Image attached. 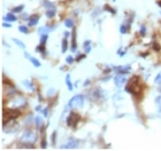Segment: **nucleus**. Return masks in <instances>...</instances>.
Masks as SVG:
<instances>
[{
	"mask_svg": "<svg viewBox=\"0 0 161 151\" xmlns=\"http://www.w3.org/2000/svg\"><path fill=\"white\" fill-rule=\"evenodd\" d=\"M84 102H85L84 95L78 94V95H75L74 97H72V99L69 100L68 105H69L70 109H79V108H82L84 105Z\"/></svg>",
	"mask_w": 161,
	"mask_h": 151,
	"instance_id": "1",
	"label": "nucleus"
},
{
	"mask_svg": "<svg viewBox=\"0 0 161 151\" xmlns=\"http://www.w3.org/2000/svg\"><path fill=\"white\" fill-rule=\"evenodd\" d=\"M36 140H37V134L33 130H28L21 135L22 143H35Z\"/></svg>",
	"mask_w": 161,
	"mask_h": 151,
	"instance_id": "2",
	"label": "nucleus"
},
{
	"mask_svg": "<svg viewBox=\"0 0 161 151\" xmlns=\"http://www.w3.org/2000/svg\"><path fill=\"white\" fill-rule=\"evenodd\" d=\"M79 119H81V117H79L77 113H74V112H72V113L69 115V117H68V119H67L68 126H70V127H72V126H76Z\"/></svg>",
	"mask_w": 161,
	"mask_h": 151,
	"instance_id": "3",
	"label": "nucleus"
},
{
	"mask_svg": "<svg viewBox=\"0 0 161 151\" xmlns=\"http://www.w3.org/2000/svg\"><path fill=\"white\" fill-rule=\"evenodd\" d=\"M125 81H127V78H125L124 74H121V73H119V74H116L114 77V84L116 87H122L123 85L125 84Z\"/></svg>",
	"mask_w": 161,
	"mask_h": 151,
	"instance_id": "4",
	"label": "nucleus"
},
{
	"mask_svg": "<svg viewBox=\"0 0 161 151\" xmlns=\"http://www.w3.org/2000/svg\"><path fill=\"white\" fill-rule=\"evenodd\" d=\"M78 143H79V141L76 140V139H74V137H70L69 140H68V142L65 144V146H62L61 148H63V149H75V148H77L78 146Z\"/></svg>",
	"mask_w": 161,
	"mask_h": 151,
	"instance_id": "5",
	"label": "nucleus"
},
{
	"mask_svg": "<svg viewBox=\"0 0 161 151\" xmlns=\"http://www.w3.org/2000/svg\"><path fill=\"white\" fill-rule=\"evenodd\" d=\"M115 71L121 74H125V73H129V71L131 70L130 65H117V67H113Z\"/></svg>",
	"mask_w": 161,
	"mask_h": 151,
	"instance_id": "6",
	"label": "nucleus"
},
{
	"mask_svg": "<svg viewBox=\"0 0 161 151\" xmlns=\"http://www.w3.org/2000/svg\"><path fill=\"white\" fill-rule=\"evenodd\" d=\"M38 22H39V16L38 15H33L30 17V20H29V23H28V25L29 26H35L38 24Z\"/></svg>",
	"mask_w": 161,
	"mask_h": 151,
	"instance_id": "7",
	"label": "nucleus"
},
{
	"mask_svg": "<svg viewBox=\"0 0 161 151\" xmlns=\"http://www.w3.org/2000/svg\"><path fill=\"white\" fill-rule=\"evenodd\" d=\"M4 20L7 22H15L16 20H17V17H16V15H14L13 13H7L5 15V17H4Z\"/></svg>",
	"mask_w": 161,
	"mask_h": 151,
	"instance_id": "8",
	"label": "nucleus"
},
{
	"mask_svg": "<svg viewBox=\"0 0 161 151\" xmlns=\"http://www.w3.org/2000/svg\"><path fill=\"white\" fill-rule=\"evenodd\" d=\"M51 29H52V28H48V26H42V28H39V29H38V33H39V34L42 36V34L48 33Z\"/></svg>",
	"mask_w": 161,
	"mask_h": 151,
	"instance_id": "9",
	"label": "nucleus"
},
{
	"mask_svg": "<svg viewBox=\"0 0 161 151\" xmlns=\"http://www.w3.org/2000/svg\"><path fill=\"white\" fill-rule=\"evenodd\" d=\"M66 84H67V86H68V89L72 92L74 89V86H73V84H72V81H70V74H69V73L66 76Z\"/></svg>",
	"mask_w": 161,
	"mask_h": 151,
	"instance_id": "10",
	"label": "nucleus"
},
{
	"mask_svg": "<svg viewBox=\"0 0 161 151\" xmlns=\"http://www.w3.org/2000/svg\"><path fill=\"white\" fill-rule=\"evenodd\" d=\"M12 40H13V41L15 42L16 45H17V46L20 47V48H22V49H26V45H24V42H22L21 40H20V39H16V38H13Z\"/></svg>",
	"mask_w": 161,
	"mask_h": 151,
	"instance_id": "11",
	"label": "nucleus"
},
{
	"mask_svg": "<svg viewBox=\"0 0 161 151\" xmlns=\"http://www.w3.org/2000/svg\"><path fill=\"white\" fill-rule=\"evenodd\" d=\"M67 47H68L67 38H65V39L62 40V44H61V52H62V53L67 52Z\"/></svg>",
	"mask_w": 161,
	"mask_h": 151,
	"instance_id": "12",
	"label": "nucleus"
},
{
	"mask_svg": "<svg viewBox=\"0 0 161 151\" xmlns=\"http://www.w3.org/2000/svg\"><path fill=\"white\" fill-rule=\"evenodd\" d=\"M65 25H66V28H68V29H72V28H74V21L72 18H67V20L65 21Z\"/></svg>",
	"mask_w": 161,
	"mask_h": 151,
	"instance_id": "13",
	"label": "nucleus"
},
{
	"mask_svg": "<svg viewBox=\"0 0 161 151\" xmlns=\"http://www.w3.org/2000/svg\"><path fill=\"white\" fill-rule=\"evenodd\" d=\"M156 108H158V111L161 112V95H159V96L156 97Z\"/></svg>",
	"mask_w": 161,
	"mask_h": 151,
	"instance_id": "14",
	"label": "nucleus"
},
{
	"mask_svg": "<svg viewBox=\"0 0 161 151\" xmlns=\"http://www.w3.org/2000/svg\"><path fill=\"white\" fill-rule=\"evenodd\" d=\"M30 62H31L32 65H33V67H36V68H39V67H40V62H39L37 58L32 57V56L30 57Z\"/></svg>",
	"mask_w": 161,
	"mask_h": 151,
	"instance_id": "15",
	"label": "nucleus"
},
{
	"mask_svg": "<svg viewBox=\"0 0 161 151\" xmlns=\"http://www.w3.org/2000/svg\"><path fill=\"white\" fill-rule=\"evenodd\" d=\"M19 31L22 32V33H24V34H28V33H29V29H28V26H26V25H20L19 26Z\"/></svg>",
	"mask_w": 161,
	"mask_h": 151,
	"instance_id": "16",
	"label": "nucleus"
},
{
	"mask_svg": "<svg viewBox=\"0 0 161 151\" xmlns=\"http://www.w3.org/2000/svg\"><path fill=\"white\" fill-rule=\"evenodd\" d=\"M42 121H43L42 117H39V116H37L36 118H35V124H36L37 128H39V127L42 126Z\"/></svg>",
	"mask_w": 161,
	"mask_h": 151,
	"instance_id": "17",
	"label": "nucleus"
},
{
	"mask_svg": "<svg viewBox=\"0 0 161 151\" xmlns=\"http://www.w3.org/2000/svg\"><path fill=\"white\" fill-rule=\"evenodd\" d=\"M54 15H55V11H54V9H48V11H46V16L48 18L54 17Z\"/></svg>",
	"mask_w": 161,
	"mask_h": 151,
	"instance_id": "18",
	"label": "nucleus"
},
{
	"mask_svg": "<svg viewBox=\"0 0 161 151\" xmlns=\"http://www.w3.org/2000/svg\"><path fill=\"white\" fill-rule=\"evenodd\" d=\"M154 84H156V85H161V72H159L156 76V78H154Z\"/></svg>",
	"mask_w": 161,
	"mask_h": 151,
	"instance_id": "19",
	"label": "nucleus"
},
{
	"mask_svg": "<svg viewBox=\"0 0 161 151\" xmlns=\"http://www.w3.org/2000/svg\"><path fill=\"white\" fill-rule=\"evenodd\" d=\"M47 38H48V34H47V33H45V34H42V36H40V44H42V45H45V42H46Z\"/></svg>",
	"mask_w": 161,
	"mask_h": 151,
	"instance_id": "20",
	"label": "nucleus"
},
{
	"mask_svg": "<svg viewBox=\"0 0 161 151\" xmlns=\"http://www.w3.org/2000/svg\"><path fill=\"white\" fill-rule=\"evenodd\" d=\"M74 61H75V58H74L72 55H69V56H67V57H66V63H67V64H69V65H70V64H73Z\"/></svg>",
	"mask_w": 161,
	"mask_h": 151,
	"instance_id": "21",
	"label": "nucleus"
},
{
	"mask_svg": "<svg viewBox=\"0 0 161 151\" xmlns=\"http://www.w3.org/2000/svg\"><path fill=\"white\" fill-rule=\"evenodd\" d=\"M22 84H23V85H26V86H28V87L31 89V90H33V89H35V88H33V85H32V84L30 83L29 80H24V81H23Z\"/></svg>",
	"mask_w": 161,
	"mask_h": 151,
	"instance_id": "22",
	"label": "nucleus"
},
{
	"mask_svg": "<svg viewBox=\"0 0 161 151\" xmlns=\"http://www.w3.org/2000/svg\"><path fill=\"white\" fill-rule=\"evenodd\" d=\"M23 8H24V5H20L19 7H15V8L13 9V11H14V13H20V11H23Z\"/></svg>",
	"mask_w": 161,
	"mask_h": 151,
	"instance_id": "23",
	"label": "nucleus"
},
{
	"mask_svg": "<svg viewBox=\"0 0 161 151\" xmlns=\"http://www.w3.org/2000/svg\"><path fill=\"white\" fill-rule=\"evenodd\" d=\"M139 33H140V36H142V37H145V34H146V28H145L144 25L140 26V31H139Z\"/></svg>",
	"mask_w": 161,
	"mask_h": 151,
	"instance_id": "24",
	"label": "nucleus"
},
{
	"mask_svg": "<svg viewBox=\"0 0 161 151\" xmlns=\"http://www.w3.org/2000/svg\"><path fill=\"white\" fill-rule=\"evenodd\" d=\"M117 54H119L120 56H124L125 54H127V52H125V49H123V48H120L119 51H117Z\"/></svg>",
	"mask_w": 161,
	"mask_h": 151,
	"instance_id": "25",
	"label": "nucleus"
},
{
	"mask_svg": "<svg viewBox=\"0 0 161 151\" xmlns=\"http://www.w3.org/2000/svg\"><path fill=\"white\" fill-rule=\"evenodd\" d=\"M44 51H45V48H44V45H42V44H40V46L36 47V52L42 53V52H44Z\"/></svg>",
	"mask_w": 161,
	"mask_h": 151,
	"instance_id": "26",
	"label": "nucleus"
},
{
	"mask_svg": "<svg viewBox=\"0 0 161 151\" xmlns=\"http://www.w3.org/2000/svg\"><path fill=\"white\" fill-rule=\"evenodd\" d=\"M52 143L53 144H55L57 143V132H53V134H52Z\"/></svg>",
	"mask_w": 161,
	"mask_h": 151,
	"instance_id": "27",
	"label": "nucleus"
},
{
	"mask_svg": "<svg viewBox=\"0 0 161 151\" xmlns=\"http://www.w3.org/2000/svg\"><path fill=\"white\" fill-rule=\"evenodd\" d=\"M120 32H121L122 34H125V33H127V26L121 25V28H120Z\"/></svg>",
	"mask_w": 161,
	"mask_h": 151,
	"instance_id": "28",
	"label": "nucleus"
},
{
	"mask_svg": "<svg viewBox=\"0 0 161 151\" xmlns=\"http://www.w3.org/2000/svg\"><path fill=\"white\" fill-rule=\"evenodd\" d=\"M54 93H55V89L50 88L48 89V92H47V95H48V96H51V95H54Z\"/></svg>",
	"mask_w": 161,
	"mask_h": 151,
	"instance_id": "29",
	"label": "nucleus"
},
{
	"mask_svg": "<svg viewBox=\"0 0 161 151\" xmlns=\"http://www.w3.org/2000/svg\"><path fill=\"white\" fill-rule=\"evenodd\" d=\"M43 115H44V117H48V110L43 109Z\"/></svg>",
	"mask_w": 161,
	"mask_h": 151,
	"instance_id": "30",
	"label": "nucleus"
},
{
	"mask_svg": "<svg viewBox=\"0 0 161 151\" xmlns=\"http://www.w3.org/2000/svg\"><path fill=\"white\" fill-rule=\"evenodd\" d=\"M90 44H91V41H90V40H85V41H84V44H83L84 48H85V47H88V46H90Z\"/></svg>",
	"mask_w": 161,
	"mask_h": 151,
	"instance_id": "31",
	"label": "nucleus"
},
{
	"mask_svg": "<svg viewBox=\"0 0 161 151\" xmlns=\"http://www.w3.org/2000/svg\"><path fill=\"white\" fill-rule=\"evenodd\" d=\"M2 26H4V28H11L12 24H9V23H6V22H4V23H2Z\"/></svg>",
	"mask_w": 161,
	"mask_h": 151,
	"instance_id": "32",
	"label": "nucleus"
},
{
	"mask_svg": "<svg viewBox=\"0 0 161 151\" xmlns=\"http://www.w3.org/2000/svg\"><path fill=\"white\" fill-rule=\"evenodd\" d=\"M84 49H85V53H90V52H91V46H88V47H85V48H84Z\"/></svg>",
	"mask_w": 161,
	"mask_h": 151,
	"instance_id": "33",
	"label": "nucleus"
},
{
	"mask_svg": "<svg viewBox=\"0 0 161 151\" xmlns=\"http://www.w3.org/2000/svg\"><path fill=\"white\" fill-rule=\"evenodd\" d=\"M22 18H23V20H29V16H28V14H23V15H22Z\"/></svg>",
	"mask_w": 161,
	"mask_h": 151,
	"instance_id": "34",
	"label": "nucleus"
},
{
	"mask_svg": "<svg viewBox=\"0 0 161 151\" xmlns=\"http://www.w3.org/2000/svg\"><path fill=\"white\" fill-rule=\"evenodd\" d=\"M46 141L45 140H43V144H42V148H44V149H45V148H46Z\"/></svg>",
	"mask_w": 161,
	"mask_h": 151,
	"instance_id": "35",
	"label": "nucleus"
},
{
	"mask_svg": "<svg viewBox=\"0 0 161 151\" xmlns=\"http://www.w3.org/2000/svg\"><path fill=\"white\" fill-rule=\"evenodd\" d=\"M68 37H69V32L66 31V32H65V38H68Z\"/></svg>",
	"mask_w": 161,
	"mask_h": 151,
	"instance_id": "36",
	"label": "nucleus"
},
{
	"mask_svg": "<svg viewBox=\"0 0 161 151\" xmlns=\"http://www.w3.org/2000/svg\"><path fill=\"white\" fill-rule=\"evenodd\" d=\"M89 83H90V80H86V81L84 83V86H88V85H89Z\"/></svg>",
	"mask_w": 161,
	"mask_h": 151,
	"instance_id": "37",
	"label": "nucleus"
},
{
	"mask_svg": "<svg viewBox=\"0 0 161 151\" xmlns=\"http://www.w3.org/2000/svg\"><path fill=\"white\" fill-rule=\"evenodd\" d=\"M36 110L37 111H40V105H38V107L36 108Z\"/></svg>",
	"mask_w": 161,
	"mask_h": 151,
	"instance_id": "38",
	"label": "nucleus"
},
{
	"mask_svg": "<svg viewBox=\"0 0 161 151\" xmlns=\"http://www.w3.org/2000/svg\"><path fill=\"white\" fill-rule=\"evenodd\" d=\"M159 90H160V92H161V87H160V88H159Z\"/></svg>",
	"mask_w": 161,
	"mask_h": 151,
	"instance_id": "39",
	"label": "nucleus"
}]
</instances>
